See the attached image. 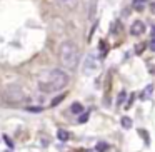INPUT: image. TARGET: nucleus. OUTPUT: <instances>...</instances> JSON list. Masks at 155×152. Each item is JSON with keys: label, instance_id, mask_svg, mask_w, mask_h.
Wrapping results in <instances>:
<instances>
[{"label": "nucleus", "instance_id": "obj_1", "mask_svg": "<svg viewBox=\"0 0 155 152\" xmlns=\"http://www.w3.org/2000/svg\"><path fill=\"white\" fill-rule=\"evenodd\" d=\"M68 84V75L60 69H52L45 72L38 80V87L42 92H58Z\"/></svg>", "mask_w": 155, "mask_h": 152}, {"label": "nucleus", "instance_id": "obj_2", "mask_svg": "<svg viewBox=\"0 0 155 152\" xmlns=\"http://www.w3.org/2000/svg\"><path fill=\"white\" fill-rule=\"evenodd\" d=\"M60 64L62 67L68 69V70H75L78 65V60H80V52H78V47L70 40H65L64 44L60 45Z\"/></svg>", "mask_w": 155, "mask_h": 152}, {"label": "nucleus", "instance_id": "obj_3", "mask_svg": "<svg viewBox=\"0 0 155 152\" xmlns=\"http://www.w3.org/2000/svg\"><path fill=\"white\" fill-rule=\"evenodd\" d=\"M5 99H7L8 102H12V104H18V102H24L25 100V94L24 90H22L20 85L17 84H10L5 87Z\"/></svg>", "mask_w": 155, "mask_h": 152}, {"label": "nucleus", "instance_id": "obj_4", "mask_svg": "<svg viewBox=\"0 0 155 152\" xmlns=\"http://www.w3.org/2000/svg\"><path fill=\"white\" fill-rule=\"evenodd\" d=\"M97 69H98V60L95 59V55H88L84 62V74L90 75L94 72H97Z\"/></svg>", "mask_w": 155, "mask_h": 152}, {"label": "nucleus", "instance_id": "obj_5", "mask_svg": "<svg viewBox=\"0 0 155 152\" xmlns=\"http://www.w3.org/2000/svg\"><path fill=\"white\" fill-rule=\"evenodd\" d=\"M143 32H145V24L142 20H137V22L132 24V27H130V34L132 35H142Z\"/></svg>", "mask_w": 155, "mask_h": 152}, {"label": "nucleus", "instance_id": "obj_6", "mask_svg": "<svg viewBox=\"0 0 155 152\" xmlns=\"http://www.w3.org/2000/svg\"><path fill=\"white\" fill-rule=\"evenodd\" d=\"M55 4L62 5L65 8H75L77 7V0H55Z\"/></svg>", "mask_w": 155, "mask_h": 152}, {"label": "nucleus", "instance_id": "obj_7", "mask_svg": "<svg viewBox=\"0 0 155 152\" xmlns=\"http://www.w3.org/2000/svg\"><path fill=\"white\" fill-rule=\"evenodd\" d=\"M70 110L74 112V114H82V112H84V105H82L80 102H74L72 107H70Z\"/></svg>", "mask_w": 155, "mask_h": 152}, {"label": "nucleus", "instance_id": "obj_8", "mask_svg": "<svg viewBox=\"0 0 155 152\" xmlns=\"http://www.w3.org/2000/svg\"><path fill=\"white\" fill-rule=\"evenodd\" d=\"M145 4H147L145 0H134V8L137 12H142L145 8Z\"/></svg>", "mask_w": 155, "mask_h": 152}, {"label": "nucleus", "instance_id": "obj_9", "mask_svg": "<svg viewBox=\"0 0 155 152\" xmlns=\"http://www.w3.org/2000/svg\"><path fill=\"white\" fill-rule=\"evenodd\" d=\"M120 124H122V127H124V129H130L132 125H134V122H132L130 117H122Z\"/></svg>", "mask_w": 155, "mask_h": 152}, {"label": "nucleus", "instance_id": "obj_10", "mask_svg": "<svg viewBox=\"0 0 155 152\" xmlns=\"http://www.w3.org/2000/svg\"><path fill=\"white\" fill-rule=\"evenodd\" d=\"M57 137L58 139H60V140H68V137H70V134H68V132L67 130H64V129H60V130H58L57 132Z\"/></svg>", "mask_w": 155, "mask_h": 152}, {"label": "nucleus", "instance_id": "obj_11", "mask_svg": "<svg viewBox=\"0 0 155 152\" xmlns=\"http://www.w3.org/2000/svg\"><path fill=\"white\" fill-rule=\"evenodd\" d=\"M152 90H153V87H152V85H148V87H147V89H145V90L140 94V99H142V100H145V99H148V97H150Z\"/></svg>", "mask_w": 155, "mask_h": 152}, {"label": "nucleus", "instance_id": "obj_12", "mask_svg": "<svg viewBox=\"0 0 155 152\" xmlns=\"http://www.w3.org/2000/svg\"><path fill=\"white\" fill-rule=\"evenodd\" d=\"M64 97H65V95H64V94H60L58 97H55L54 100H52V104H50V105H52V107H55V105H58L62 100H64Z\"/></svg>", "mask_w": 155, "mask_h": 152}, {"label": "nucleus", "instance_id": "obj_13", "mask_svg": "<svg viewBox=\"0 0 155 152\" xmlns=\"http://www.w3.org/2000/svg\"><path fill=\"white\" fill-rule=\"evenodd\" d=\"M87 120H88V112H84V114H80V117H78V122H80V124H85Z\"/></svg>", "mask_w": 155, "mask_h": 152}, {"label": "nucleus", "instance_id": "obj_14", "mask_svg": "<svg viewBox=\"0 0 155 152\" xmlns=\"http://www.w3.org/2000/svg\"><path fill=\"white\" fill-rule=\"evenodd\" d=\"M125 95H127V92H120V94H118V100H117V104H118V105H122V104H124Z\"/></svg>", "mask_w": 155, "mask_h": 152}, {"label": "nucleus", "instance_id": "obj_15", "mask_svg": "<svg viewBox=\"0 0 155 152\" xmlns=\"http://www.w3.org/2000/svg\"><path fill=\"white\" fill-rule=\"evenodd\" d=\"M138 134H140V135H143L145 144H148V135H147V130H138Z\"/></svg>", "mask_w": 155, "mask_h": 152}, {"label": "nucleus", "instance_id": "obj_16", "mask_svg": "<svg viewBox=\"0 0 155 152\" xmlns=\"http://www.w3.org/2000/svg\"><path fill=\"white\" fill-rule=\"evenodd\" d=\"M27 110H30V112H40L42 107H27Z\"/></svg>", "mask_w": 155, "mask_h": 152}, {"label": "nucleus", "instance_id": "obj_17", "mask_svg": "<svg viewBox=\"0 0 155 152\" xmlns=\"http://www.w3.org/2000/svg\"><path fill=\"white\" fill-rule=\"evenodd\" d=\"M132 102H134V95H130V99L127 100V104H125V109H128L132 105Z\"/></svg>", "mask_w": 155, "mask_h": 152}, {"label": "nucleus", "instance_id": "obj_18", "mask_svg": "<svg viewBox=\"0 0 155 152\" xmlns=\"http://www.w3.org/2000/svg\"><path fill=\"white\" fill-rule=\"evenodd\" d=\"M143 49H145V45H143V44H138V45H137V54L143 52Z\"/></svg>", "mask_w": 155, "mask_h": 152}, {"label": "nucleus", "instance_id": "obj_19", "mask_svg": "<svg viewBox=\"0 0 155 152\" xmlns=\"http://www.w3.org/2000/svg\"><path fill=\"white\" fill-rule=\"evenodd\" d=\"M4 139H5V142H7V145H8V147H14V144H12V140L7 137V135H4Z\"/></svg>", "mask_w": 155, "mask_h": 152}, {"label": "nucleus", "instance_id": "obj_20", "mask_svg": "<svg viewBox=\"0 0 155 152\" xmlns=\"http://www.w3.org/2000/svg\"><path fill=\"white\" fill-rule=\"evenodd\" d=\"M97 149H98V150H105V149H107V144H98Z\"/></svg>", "mask_w": 155, "mask_h": 152}, {"label": "nucleus", "instance_id": "obj_21", "mask_svg": "<svg viewBox=\"0 0 155 152\" xmlns=\"http://www.w3.org/2000/svg\"><path fill=\"white\" fill-rule=\"evenodd\" d=\"M150 49L155 52V39H152V42H150Z\"/></svg>", "mask_w": 155, "mask_h": 152}, {"label": "nucleus", "instance_id": "obj_22", "mask_svg": "<svg viewBox=\"0 0 155 152\" xmlns=\"http://www.w3.org/2000/svg\"><path fill=\"white\" fill-rule=\"evenodd\" d=\"M152 39H155V27L152 29Z\"/></svg>", "mask_w": 155, "mask_h": 152}]
</instances>
